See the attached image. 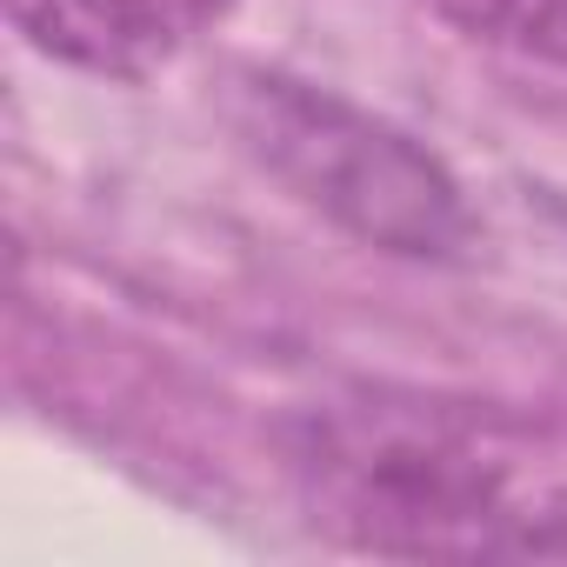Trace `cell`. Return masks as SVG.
<instances>
[{
    "instance_id": "cell-1",
    "label": "cell",
    "mask_w": 567,
    "mask_h": 567,
    "mask_svg": "<svg viewBox=\"0 0 567 567\" xmlns=\"http://www.w3.org/2000/svg\"><path fill=\"white\" fill-rule=\"evenodd\" d=\"M240 134L308 207H321L368 247L441 260L467 240V207L447 167L321 87L254 81L240 101Z\"/></svg>"
},
{
    "instance_id": "cell-3",
    "label": "cell",
    "mask_w": 567,
    "mask_h": 567,
    "mask_svg": "<svg viewBox=\"0 0 567 567\" xmlns=\"http://www.w3.org/2000/svg\"><path fill=\"white\" fill-rule=\"evenodd\" d=\"M234 0H21L34 41L74 68L141 81L187 54Z\"/></svg>"
},
{
    "instance_id": "cell-2",
    "label": "cell",
    "mask_w": 567,
    "mask_h": 567,
    "mask_svg": "<svg viewBox=\"0 0 567 567\" xmlns=\"http://www.w3.org/2000/svg\"><path fill=\"white\" fill-rule=\"evenodd\" d=\"M321 474L334 494V520H348L374 547L441 554V547H494V527H507V487L501 474L441 434H374L348 427L321 447Z\"/></svg>"
},
{
    "instance_id": "cell-4",
    "label": "cell",
    "mask_w": 567,
    "mask_h": 567,
    "mask_svg": "<svg viewBox=\"0 0 567 567\" xmlns=\"http://www.w3.org/2000/svg\"><path fill=\"white\" fill-rule=\"evenodd\" d=\"M441 8L481 41H507L520 54L567 61V0H441Z\"/></svg>"
}]
</instances>
